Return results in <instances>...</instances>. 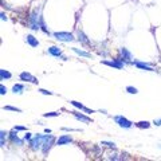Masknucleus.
Here are the masks:
<instances>
[{
  "instance_id": "obj_32",
  "label": "nucleus",
  "mask_w": 161,
  "mask_h": 161,
  "mask_svg": "<svg viewBox=\"0 0 161 161\" xmlns=\"http://www.w3.org/2000/svg\"><path fill=\"white\" fill-rule=\"evenodd\" d=\"M160 148H161V145H160Z\"/></svg>"
},
{
  "instance_id": "obj_16",
  "label": "nucleus",
  "mask_w": 161,
  "mask_h": 161,
  "mask_svg": "<svg viewBox=\"0 0 161 161\" xmlns=\"http://www.w3.org/2000/svg\"><path fill=\"white\" fill-rule=\"evenodd\" d=\"M78 40L81 42V43H83V44H89V39L86 38V35L81 31V30H78Z\"/></svg>"
},
{
  "instance_id": "obj_10",
  "label": "nucleus",
  "mask_w": 161,
  "mask_h": 161,
  "mask_svg": "<svg viewBox=\"0 0 161 161\" xmlns=\"http://www.w3.org/2000/svg\"><path fill=\"white\" fill-rule=\"evenodd\" d=\"M26 42L30 44V46H32V47H38L39 46V40L35 38V36H32V35H27L26 36Z\"/></svg>"
},
{
  "instance_id": "obj_29",
  "label": "nucleus",
  "mask_w": 161,
  "mask_h": 161,
  "mask_svg": "<svg viewBox=\"0 0 161 161\" xmlns=\"http://www.w3.org/2000/svg\"><path fill=\"white\" fill-rule=\"evenodd\" d=\"M15 130H26V128H24V126H16Z\"/></svg>"
},
{
  "instance_id": "obj_7",
  "label": "nucleus",
  "mask_w": 161,
  "mask_h": 161,
  "mask_svg": "<svg viewBox=\"0 0 161 161\" xmlns=\"http://www.w3.org/2000/svg\"><path fill=\"white\" fill-rule=\"evenodd\" d=\"M20 79L22 81H26V82H31V83H36L38 81H36V78L32 74L30 73H22L20 74Z\"/></svg>"
},
{
  "instance_id": "obj_5",
  "label": "nucleus",
  "mask_w": 161,
  "mask_h": 161,
  "mask_svg": "<svg viewBox=\"0 0 161 161\" xmlns=\"http://www.w3.org/2000/svg\"><path fill=\"white\" fill-rule=\"evenodd\" d=\"M114 121L121 126V128H125V129L132 128V125H133V123L130 122V121H129L128 118L122 117V116H117V117H114Z\"/></svg>"
},
{
  "instance_id": "obj_18",
  "label": "nucleus",
  "mask_w": 161,
  "mask_h": 161,
  "mask_svg": "<svg viewBox=\"0 0 161 161\" xmlns=\"http://www.w3.org/2000/svg\"><path fill=\"white\" fill-rule=\"evenodd\" d=\"M73 50L75 51V53L78 54V55L85 56V58H90V56H91V54H90V53H86V51H82V50H79V48H75V47H74Z\"/></svg>"
},
{
  "instance_id": "obj_30",
  "label": "nucleus",
  "mask_w": 161,
  "mask_h": 161,
  "mask_svg": "<svg viewBox=\"0 0 161 161\" xmlns=\"http://www.w3.org/2000/svg\"><path fill=\"white\" fill-rule=\"evenodd\" d=\"M0 16H1V20H7V16L4 15V12H1V14H0Z\"/></svg>"
},
{
  "instance_id": "obj_1",
  "label": "nucleus",
  "mask_w": 161,
  "mask_h": 161,
  "mask_svg": "<svg viewBox=\"0 0 161 161\" xmlns=\"http://www.w3.org/2000/svg\"><path fill=\"white\" fill-rule=\"evenodd\" d=\"M40 11H38V8L35 9V11L31 14V16H30V28L32 30H39L40 28V24H39V20H40Z\"/></svg>"
},
{
  "instance_id": "obj_13",
  "label": "nucleus",
  "mask_w": 161,
  "mask_h": 161,
  "mask_svg": "<svg viewBox=\"0 0 161 161\" xmlns=\"http://www.w3.org/2000/svg\"><path fill=\"white\" fill-rule=\"evenodd\" d=\"M73 141V138L70 137V136H62V137L58 138V141H56V145H64V144H69Z\"/></svg>"
},
{
  "instance_id": "obj_25",
  "label": "nucleus",
  "mask_w": 161,
  "mask_h": 161,
  "mask_svg": "<svg viewBox=\"0 0 161 161\" xmlns=\"http://www.w3.org/2000/svg\"><path fill=\"white\" fill-rule=\"evenodd\" d=\"M56 116H59V113L53 111V113H46V114H44V117H56Z\"/></svg>"
},
{
  "instance_id": "obj_6",
  "label": "nucleus",
  "mask_w": 161,
  "mask_h": 161,
  "mask_svg": "<svg viewBox=\"0 0 161 161\" xmlns=\"http://www.w3.org/2000/svg\"><path fill=\"white\" fill-rule=\"evenodd\" d=\"M103 64L106 66H110V67H116V69H122L123 67V61L121 58H117L114 59L113 62H109V61H102Z\"/></svg>"
},
{
  "instance_id": "obj_21",
  "label": "nucleus",
  "mask_w": 161,
  "mask_h": 161,
  "mask_svg": "<svg viewBox=\"0 0 161 161\" xmlns=\"http://www.w3.org/2000/svg\"><path fill=\"white\" fill-rule=\"evenodd\" d=\"M136 125L138 126V128H145V129H148L150 126V123L148 122V121H141V122H137Z\"/></svg>"
},
{
  "instance_id": "obj_27",
  "label": "nucleus",
  "mask_w": 161,
  "mask_h": 161,
  "mask_svg": "<svg viewBox=\"0 0 161 161\" xmlns=\"http://www.w3.org/2000/svg\"><path fill=\"white\" fill-rule=\"evenodd\" d=\"M39 91H40L42 94H46V95H53L51 91H47V90H44V89H39Z\"/></svg>"
},
{
  "instance_id": "obj_9",
  "label": "nucleus",
  "mask_w": 161,
  "mask_h": 161,
  "mask_svg": "<svg viewBox=\"0 0 161 161\" xmlns=\"http://www.w3.org/2000/svg\"><path fill=\"white\" fill-rule=\"evenodd\" d=\"M9 138H11L12 142L18 144V145H22V144H23V141L19 140V138H18V130H15V129L12 130L11 133H9Z\"/></svg>"
},
{
  "instance_id": "obj_3",
  "label": "nucleus",
  "mask_w": 161,
  "mask_h": 161,
  "mask_svg": "<svg viewBox=\"0 0 161 161\" xmlns=\"http://www.w3.org/2000/svg\"><path fill=\"white\" fill-rule=\"evenodd\" d=\"M54 141H55V138H54L53 136L46 134V138H44L43 145H42V152H43V155H44V156H46L47 153L50 152V149H51V147H53Z\"/></svg>"
},
{
  "instance_id": "obj_12",
  "label": "nucleus",
  "mask_w": 161,
  "mask_h": 161,
  "mask_svg": "<svg viewBox=\"0 0 161 161\" xmlns=\"http://www.w3.org/2000/svg\"><path fill=\"white\" fill-rule=\"evenodd\" d=\"M132 64L137 66L138 69H142V70H147V71H155L152 67H150V66H148V64L142 63V62H137V61H134V62H132Z\"/></svg>"
},
{
  "instance_id": "obj_8",
  "label": "nucleus",
  "mask_w": 161,
  "mask_h": 161,
  "mask_svg": "<svg viewBox=\"0 0 161 161\" xmlns=\"http://www.w3.org/2000/svg\"><path fill=\"white\" fill-rule=\"evenodd\" d=\"M48 53L51 54V55H54V56H61L63 61H66V58H64L63 55H62V50L59 48V47H55V46H53V47H50L48 48Z\"/></svg>"
},
{
  "instance_id": "obj_31",
  "label": "nucleus",
  "mask_w": 161,
  "mask_h": 161,
  "mask_svg": "<svg viewBox=\"0 0 161 161\" xmlns=\"http://www.w3.org/2000/svg\"><path fill=\"white\" fill-rule=\"evenodd\" d=\"M155 123H156V125H161V120H157V121H155Z\"/></svg>"
},
{
  "instance_id": "obj_23",
  "label": "nucleus",
  "mask_w": 161,
  "mask_h": 161,
  "mask_svg": "<svg viewBox=\"0 0 161 161\" xmlns=\"http://www.w3.org/2000/svg\"><path fill=\"white\" fill-rule=\"evenodd\" d=\"M4 110H11V111H16V113H20V109H16V108H12V106H4Z\"/></svg>"
},
{
  "instance_id": "obj_2",
  "label": "nucleus",
  "mask_w": 161,
  "mask_h": 161,
  "mask_svg": "<svg viewBox=\"0 0 161 161\" xmlns=\"http://www.w3.org/2000/svg\"><path fill=\"white\" fill-rule=\"evenodd\" d=\"M44 138H46V134H38L34 140L30 141V147H31V149H34V150L40 149L42 145H43Z\"/></svg>"
},
{
  "instance_id": "obj_14",
  "label": "nucleus",
  "mask_w": 161,
  "mask_h": 161,
  "mask_svg": "<svg viewBox=\"0 0 161 161\" xmlns=\"http://www.w3.org/2000/svg\"><path fill=\"white\" fill-rule=\"evenodd\" d=\"M71 103H73L75 108H78V109H81V110H83V111H86V113H94V110H91V109H89V108H86V106H83L82 103H79V102H77V101H71Z\"/></svg>"
},
{
  "instance_id": "obj_17",
  "label": "nucleus",
  "mask_w": 161,
  "mask_h": 161,
  "mask_svg": "<svg viewBox=\"0 0 161 161\" xmlns=\"http://www.w3.org/2000/svg\"><path fill=\"white\" fill-rule=\"evenodd\" d=\"M0 78H1V81L9 79L11 78V73H8V71H6L4 69H1V70H0Z\"/></svg>"
},
{
  "instance_id": "obj_19",
  "label": "nucleus",
  "mask_w": 161,
  "mask_h": 161,
  "mask_svg": "<svg viewBox=\"0 0 161 161\" xmlns=\"http://www.w3.org/2000/svg\"><path fill=\"white\" fill-rule=\"evenodd\" d=\"M23 90H24L23 85H14V87H12V91H14L15 94H16V93H22Z\"/></svg>"
},
{
  "instance_id": "obj_24",
  "label": "nucleus",
  "mask_w": 161,
  "mask_h": 161,
  "mask_svg": "<svg viewBox=\"0 0 161 161\" xmlns=\"http://www.w3.org/2000/svg\"><path fill=\"white\" fill-rule=\"evenodd\" d=\"M102 145H105V147H108V148H116V144L109 142V141H102Z\"/></svg>"
},
{
  "instance_id": "obj_26",
  "label": "nucleus",
  "mask_w": 161,
  "mask_h": 161,
  "mask_svg": "<svg viewBox=\"0 0 161 161\" xmlns=\"http://www.w3.org/2000/svg\"><path fill=\"white\" fill-rule=\"evenodd\" d=\"M6 93H7V87L4 85H0V94H1V95H4Z\"/></svg>"
},
{
  "instance_id": "obj_20",
  "label": "nucleus",
  "mask_w": 161,
  "mask_h": 161,
  "mask_svg": "<svg viewBox=\"0 0 161 161\" xmlns=\"http://www.w3.org/2000/svg\"><path fill=\"white\" fill-rule=\"evenodd\" d=\"M6 134H8V133L4 132V130L0 132V147H1V148L4 147V138H6Z\"/></svg>"
},
{
  "instance_id": "obj_15",
  "label": "nucleus",
  "mask_w": 161,
  "mask_h": 161,
  "mask_svg": "<svg viewBox=\"0 0 161 161\" xmlns=\"http://www.w3.org/2000/svg\"><path fill=\"white\" fill-rule=\"evenodd\" d=\"M74 113V116H75V118L77 120H79V121H83V122H91V118H89V117H86V116H83V114H81V113H75V111H73Z\"/></svg>"
},
{
  "instance_id": "obj_4",
  "label": "nucleus",
  "mask_w": 161,
  "mask_h": 161,
  "mask_svg": "<svg viewBox=\"0 0 161 161\" xmlns=\"http://www.w3.org/2000/svg\"><path fill=\"white\" fill-rule=\"evenodd\" d=\"M54 38L61 42H73L74 35L70 32H54Z\"/></svg>"
},
{
  "instance_id": "obj_28",
  "label": "nucleus",
  "mask_w": 161,
  "mask_h": 161,
  "mask_svg": "<svg viewBox=\"0 0 161 161\" xmlns=\"http://www.w3.org/2000/svg\"><path fill=\"white\" fill-rule=\"evenodd\" d=\"M24 140H26V141H31V134H30V133H26V136H24Z\"/></svg>"
},
{
  "instance_id": "obj_11",
  "label": "nucleus",
  "mask_w": 161,
  "mask_h": 161,
  "mask_svg": "<svg viewBox=\"0 0 161 161\" xmlns=\"http://www.w3.org/2000/svg\"><path fill=\"white\" fill-rule=\"evenodd\" d=\"M120 54H121V59L122 61H130L132 59V54L128 51V48H121Z\"/></svg>"
},
{
  "instance_id": "obj_22",
  "label": "nucleus",
  "mask_w": 161,
  "mask_h": 161,
  "mask_svg": "<svg viewBox=\"0 0 161 161\" xmlns=\"http://www.w3.org/2000/svg\"><path fill=\"white\" fill-rule=\"evenodd\" d=\"M126 91H128V93H130V94H137L138 93V90L136 87H132V86H128V87H126Z\"/></svg>"
}]
</instances>
